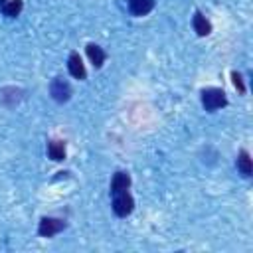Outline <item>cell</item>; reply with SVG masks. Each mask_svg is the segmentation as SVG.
Returning <instances> with one entry per match:
<instances>
[{
    "instance_id": "cell-1",
    "label": "cell",
    "mask_w": 253,
    "mask_h": 253,
    "mask_svg": "<svg viewBox=\"0 0 253 253\" xmlns=\"http://www.w3.org/2000/svg\"><path fill=\"white\" fill-rule=\"evenodd\" d=\"M202 105L206 111L213 113L221 107L227 105V97H225V91L219 89V87H208L202 91Z\"/></svg>"
},
{
    "instance_id": "cell-2",
    "label": "cell",
    "mask_w": 253,
    "mask_h": 253,
    "mask_svg": "<svg viewBox=\"0 0 253 253\" xmlns=\"http://www.w3.org/2000/svg\"><path fill=\"white\" fill-rule=\"evenodd\" d=\"M132 210H134V200L128 194V190L113 194V211L119 217H126L128 213H132Z\"/></svg>"
},
{
    "instance_id": "cell-3",
    "label": "cell",
    "mask_w": 253,
    "mask_h": 253,
    "mask_svg": "<svg viewBox=\"0 0 253 253\" xmlns=\"http://www.w3.org/2000/svg\"><path fill=\"white\" fill-rule=\"evenodd\" d=\"M49 95L57 103H67L71 97V85L63 77H53L49 83Z\"/></svg>"
},
{
    "instance_id": "cell-4",
    "label": "cell",
    "mask_w": 253,
    "mask_h": 253,
    "mask_svg": "<svg viewBox=\"0 0 253 253\" xmlns=\"http://www.w3.org/2000/svg\"><path fill=\"white\" fill-rule=\"evenodd\" d=\"M63 229H65V221L59 217H42L38 225V233L42 237H53Z\"/></svg>"
},
{
    "instance_id": "cell-5",
    "label": "cell",
    "mask_w": 253,
    "mask_h": 253,
    "mask_svg": "<svg viewBox=\"0 0 253 253\" xmlns=\"http://www.w3.org/2000/svg\"><path fill=\"white\" fill-rule=\"evenodd\" d=\"M67 69H69V73H71L75 79H79V81H83V79L87 77V71H85L83 59H81V55H79L77 51H71V53H69V59H67Z\"/></svg>"
},
{
    "instance_id": "cell-6",
    "label": "cell",
    "mask_w": 253,
    "mask_h": 253,
    "mask_svg": "<svg viewBox=\"0 0 253 253\" xmlns=\"http://www.w3.org/2000/svg\"><path fill=\"white\" fill-rule=\"evenodd\" d=\"M128 186H130V176H128V172H123V170L115 172V176H113V180H111V194L128 190Z\"/></svg>"
},
{
    "instance_id": "cell-7",
    "label": "cell",
    "mask_w": 253,
    "mask_h": 253,
    "mask_svg": "<svg viewBox=\"0 0 253 253\" xmlns=\"http://www.w3.org/2000/svg\"><path fill=\"white\" fill-rule=\"evenodd\" d=\"M132 16H146L154 8V0H126Z\"/></svg>"
},
{
    "instance_id": "cell-8",
    "label": "cell",
    "mask_w": 253,
    "mask_h": 253,
    "mask_svg": "<svg viewBox=\"0 0 253 253\" xmlns=\"http://www.w3.org/2000/svg\"><path fill=\"white\" fill-rule=\"evenodd\" d=\"M192 26H194V32L198 34V36H208L210 32H211V24H210V20L202 14V12H196L194 14V18H192Z\"/></svg>"
},
{
    "instance_id": "cell-9",
    "label": "cell",
    "mask_w": 253,
    "mask_h": 253,
    "mask_svg": "<svg viewBox=\"0 0 253 253\" xmlns=\"http://www.w3.org/2000/svg\"><path fill=\"white\" fill-rule=\"evenodd\" d=\"M85 51H87V55H89L93 67H97V69L103 67V63H105V59H107V53L103 51V47H99L97 43H89V45L85 47Z\"/></svg>"
},
{
    "instance_id": "cell-10",
    "label": "cell",
    "mask_w": 253,
    "mask_h": 253,
    "mask_svg": "<svg viewBox=\"0 0 253 253\" xmlns=\"http://www.w3.org/2000/svg\"><path fill=\"white\" fill-rule=\"evenodd\" d=\"M237 170H239L245 178H249V176L253 174V162H251V156H249L247 150H241V152H239V156H237Z\"/></svg>"
},
{
    "instance_id": "cell-11",
    "label": "cell",
    "mask_w": 253,
    "mask_h": 253,
    "mask_svg": "<svg viewBox=\"0 0 253 253\" xmlns=\"http://www.w3.org/2000/svg\"><path fill=\"white\" fill-rule=\"evenodd\" d=\"M20 99H22V89L6 87V89H2V91H0V101H2L4 105H8V107L16 105Z\"/></svg>"
},
{
    "instance_id": "cell-12",
    "label": "cell",
    "mask_w": 253,
    "mask_h": 253,
    "mask_svg": "<svg viewBox=\"0 0 253 253\" xmlns=\"http://www.w3.org/2000/svg\"><path fill=\"white\" fill-rule=\"evenodd\" d=\"M47 156H49L51 160H55V162L63 160V158H65V142H61V140H51V142L47 144Z\"/></svg>"
},
{
    "instance_id": "cell-13",
    "label": "cell",
    "mask_w": 253,
    "mask_h": 253,
    "mask_svg": "<svg viewBox=\"0 0 253 253\" xmlns=\"http://www.w3.org/2000/svg\"><path fill=\"white\" fill-rule=\"evenodd\" d=\"M22 8H24V2H22V0H8V2L2 6V12H4V16H8V18H16V16H20Z\"/></svg>"
},
{
    "instance_id": "cell-14",
    "label": "cell",
    "mask_w": 253,
    "mask_h": 253,
    "mask_svg": "<svg viewBox=\"0 0 253 253\" xmlns=\"http://www.w3.org/2000/svg\"><path fill=\"white\" fill-rule=\"evenodd\" d=\"M231 79H233V85H235V89H237L239 93H245V85H243V81H241V75H239L237 71H233V73H231Z\"/></svg>"
},
{
    "instance_id": "cell-15",
    "label": "cell",
    "mask_w": 253,
    "mask_h": 253,
    "mask_svg": "<svg viewBox=\"0 0 253 253\" xmlns=\"http://www.w3.org/2000/svg\"><path fill=\"white\" fill-rule=\"evenodd\" d=\"M6 2H8V0H0V6H4V4H6Z\"/></svg>"
}]
</instances>
